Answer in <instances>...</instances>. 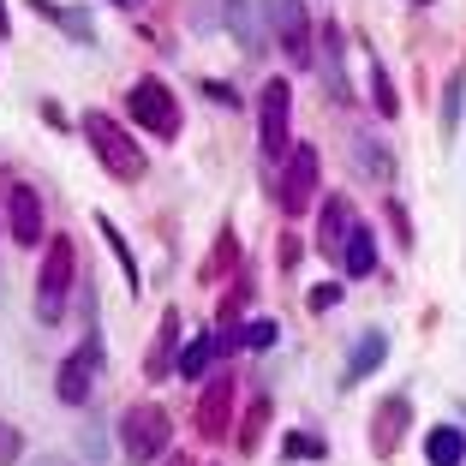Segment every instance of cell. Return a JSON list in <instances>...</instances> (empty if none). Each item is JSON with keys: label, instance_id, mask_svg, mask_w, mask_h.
Segmentation results:
<instances>
[{"label": "cell", "instance_id": "6da1fadb", "mask_svg": "<svg viewBox=\"0 0 466 466\" xmlns=\"http://www.w3.org/2000/svg\"><path fill=\"white\" fill-rule=\"evenodd\" d=\"M84 137H90V150H96V162L108 167L114 179H126V186H137V179H144V150H137L132 144V132H126L120 120H114V114H102V108H84Z\"/></svg>", "mask_w": 466, "mask_h": 466}, {"label": "cell", "instance_id": "7a4b0ae2", "mask_svg": "<svg viewBox=\"0 0 466 466\" xmlns=\"http://www.w3.org/2000/svg\"><path fill=\"white\" fill-rule=\"evenodd\" d=\"M167 449H174V419H167V407H156V400H137V407L120 412V454H126L132 466L162 461Z\"/></svg>", "mask_w": 466, "mask_h": 466}, {"label": "cell", "instance_id": "3957f363", "mask_svg": "<svg viewBox=\"0 0 466 466\" xmlns=\"http://www.w3.org/2000/svg\"><path fill=\"white\" fill-rule=\"evenodd\" d=\"M72 288H78V251H72V239H48L42 246V269H36V317L42 323L66 317Z\"/></svg>", "mask_w": 466, "mask_h": 466}, {"label": "cell", "instance_id": "277c9868", "mask_svg": "<svg viewBox=\"0 0 466 466\" xmlns=\"http://www.w3.org/2000/svg\"><path fill=\"white\" fill-rule=\"evenodd\" d=\"M258 144L269 162H288L293 150V90L281 78H269L258 90Z\"/></svg>", "mask_w": 466, "mask_h": 466}, {"label": "cell", "instance_id": "5b68a950", "mask_svg": "<svg viewBox=\"0 0 466 466\" xmlns=\"http://www.w3.org/2000/svg\"><path fill=\"white\" fill-rule=\"evenodd\" d=\"M126 108H132V120L144 126V132L156 137H179V96L167 90L156 72H144V78H132V90H126Z\"/></svg>", "mask_w": 466, "mask_h": 466}, {"label": "cell", "instance_id": "8992f818", "mask_svg": "<svg viewBox=\"0 0 466 466\" xmlns=\"http://www.w3.org/2000/svg\"><path fill=\"white\" fill-rule=\"evenodd\" d=\"M263 13H269V30L275 42H281V55L293 60V66H311V13H305V0H263Z\"/></svg>", "mask_w": 466, "mask_h": 466}, {"label": "cell", "instance_id": "52a82bcc", "mask_svg": "<svg viewBox=\"0 0 466 466\" xmlns=\"http://www.w3.org/2000/svg\"><path fill=\"white\" fill-rule=\"evenodd\" d=\"M317 198V144H293L281 162V216H305Z\"/></svg>", "mask_w": 466, "mask_h": 466}, {"label": "cell", "instance_id": "ba28073f", "mask_svg": "<svg viewBox=\"0 0 466 466\" xmlns=\"http://www.w3.org/2000/svg\"><path fill=\"white\" fill-rule=\"evenodd\" d=\"M233 400H239L233 370H221V377L204 383V395H198V437H204V442H221L233 431Z\"/></svg>", "mask_w": 466, "mask_h": 466}, {"label": "cell", "instance_id": "9c48e42d", "mask_svg": "<svg viewBox=\"0 0 466 466\" xmlns=\"http://www.w3.org/2000/svg\"><path fill=\"white\" fill-rule=\"evenodd\" d=\"M6 221H13V239L25 251L48 246V233H42V198L36 186H13V198H6Z\"/></svg>", "mask_w": 466, "mask_h": 466}, {"label": "cell", "instance_id": "30bf717a", "mask_svg": "<svg viewBox=\"0 0 466 466\" xmlns=\"http://www.w3.org/2000/svg\"><path fill=\"white\" fill-rule=\"evenodd\" d=\"M407 419H412L407 395H389L383 407H377V419H370V454H377V461H389V454L400 449V437H407Z\"/></svg>", "mask_w": 466, "mask_h": 466}, {"label": "cell", "instance_id": "8fae6325", "mask_svg": "<svg viewBox=\"0 0 466 466\" xmlns=\"http://www.w3.org/2000/svg\"><path fill=\"white\" fill-rule=\"evenodd\" d=\"M347 48H341V25H323V60H317V78H323V90H329V102H353V84H347Z\"/></svg>", "mask_w": 466, "mask_h": 466}, {"label": "cell", "instance_id": "7c38bea8", "mask_svg": "<svg viewBox=\"0 0 466 466\" xmlns=\"http://www.w3.org/2000/svg\"><path fill=\"white\" fill-rule=\"evenodd\" d=\"M96 365H102V353H90V347H78V353L66 359V365H60V377H55V395L66 400V407H84V400H90V377H96Z\"/></svg>", "mask_w": 466, "mask_h": 466}, {"label": "cell", "instance_id": "4fadbf2b", "mask_svg": "<svg viewBox=\"0 0 466 466\" xmlns=\"http://www.w3.org/2000/svg\"><path fill=\"white\" fill-rule=\"evenodd\" d=\"M359 228V216H353V198H323V216H317V246L323 251H335L341 258V246H347V233Z\"/></svg>", "mask_w": 466, "mask_h": 466}, {"label": "cell", "instance_id": "5bb4252c", "mask_svg": "<svg viewBox=\"0 0 466 466\" xmlns=\"http://www.w3.org/2000/svg\"><path fill=\"white\" fill-rule=\"evenodd\" d=\"M347 156H353V174L377 179V186H395V156H389V144H383V137H365V132H359Z\"/></svg>", "mask_w": 466, "mask_h": 466}, {"label": "cell", "instance_id": "9a60e30c", "mask_svg": "<svg viewBox=\"0 0 466 466\" xmlns=\"http://www.w3.org/2000/svg\"><path fill=\"white\" fill-rule=\"evenodd\" d=\"M383 359H389V335H383V329H365V335L353 341V359H347L341 383H347V389H353V383H365V377H370L377 365H383Z\"/></svg>", "mask_w": 466, "mask_h": 466}, {"label": "cell", "instance_id": "2e32d148", "mask_svg": "<svg viewBox=\"0 0 466 466\" xmlns=\"http://www.w3.org/2000/svg\"><path fill=\"white\" fill-rule=\"evenodd\" d=\"M179 335H186V323H179V305H167L162 311V329H156V347H150V377H167L174 370V353H179Z\"/></svg>", "mask_w": 466, "mask_h": 466}, {"label": "cell", "instance_id": "e0dca14e", "mask_svg": "<svg viewBox=\"0 0 466 466\" xmlns=\"http://www.w3.org/2000/svg\"><path fill=\"white\" fill-rule=\"evenodd\" d=\"M425 461L431 466H466V431H454V425L425 431Z\"/></svg>", "mask_w": 466, "mask_h": 466}, {"label": "cell", "instance_id": "ac0fdd59", "mask_svg": "<svg viewBox=\"0 0 466 466\" xmlns=\"http://www.w3.org/2000/svg\"><path fill=\"white\" fill-rule=\"evenodd\" d=\"M341 269H347V275H370V269H377V233H370L365 221H359V228L347 233V246H341Z\"/></svg>", "mask_w": 466, "mask_h": 466}, {"label": "cell", "instance_id": "d6986e66", "mask_svg": "<svg viewBox=\"0 0 466 466\" xmlns=\"http://www.w3.org/2000/svg\"><path fill=\"white\" fill-rule=\"evenodd\" d=\"M209 359H221V353H216V335H192V341L179 347L174 370H179V377H186V383H198V377H204V370H209Z\"/></svg>", "mask_w": 466, "mask_h": 466}, {"label": "cell", "instance_id": "ffe728a7", "mask_svg": "<svg viewBox=\"0 0 466 466\" xmlns=\"http://www.w3.org/2000/svg\"><path fill=\"white\" fill-rule=\"evenodd\" d=\"M228 30L239 36L246 55H263V30H258V18H251V0H228Z\"/></svg>", "mask_w": 466, "mask_h": 466}, {"label": "cell", "instance_id": "44dd1931", "mask_svg": "<svg viewBox=\"0 0 466 466\" xmlns=\"http://www.w3.org/2000/svg\"><path fill=\"white\" fill-rule=\"evenodd\" d=\"M370 108L383 114V120H395L400 114V96H395V84H389V72H383V60L370 55Z\"/></svg>", "mask_w": 466, "mask_h": 466}, {"label": "cell", "instance_id": "7402d4cb", "mask_svg": "<svg viewBox=\"0 0 466 466\" xmlns=\"http://www.w3.org/2000/svg\"><path fill=\"white\" fill-rule=\"evenodd\" d=\"M96 228H102V239H108L114 263H120V269H126V281H132V288H137V258H132V246H126V239H120V228H114L108 216H96Z\"/></svg>", "mask_w": 466, "mask_h": 466}, {"label": "cell", "instance_id": "603a6c76", "mask_svg": "<svg viewBox=\"0 0 466 466\" xmlns=\"http://www.w3.org/2000/svg\"><path fill=\"white\" fill-rule=\"evenodd\" d=\"M281 454H288V461H329V442L311 437V431H293V437L281 442Z\"/></svg>", "mask_w": 466, "mask_h": 466}, {"label": "cell", "instance_id": "cb8c5ba5", "mask_svg": "<svg viewBox=\"0 0 466 466\" xmlns=\"http://www.w3.org/2000/svg\"><path fill=\"white\" fill-rule=\"evenodd\" d=\"M461 96H466V72H454L449 90H442V132L454 137V126H461Z\"/></svg>", "mask_w": 466, "mask_h": 466}, {"label": "cell", "instance_id": "d4e9b609", "mask_svg": "<svg viewBox=\"0 0 466 466\" xmlns=\"http://www.w3.org/2000/svg\"><path fill=\"white\" fill-rule=\"evenodd\" d=\"M263 425H269V400H258V407L246 412V425H239V449H246V454L263 442Z\"/></svg>", "mask_w": 466, "mask_h": 466}, {"label": "cell", "instance_id": "484cf974", "mask_svg": "<svg viewBox=\"0 0 466 466\" xmlns=\"http://www.w3.org/2000/svg\"><path fill=\"white\" fill-rule=\"evenodd\" d=\"M389 228H395V246H419V239H412V221H407V204H395V198H389Z\"/></svg>", "mask_w": 466, "mask_h": 466}, {"label": "cell", "instance_id": "4316f807", "mask_svg": "<svg viewBox=\"0 0 466 466\" xmlns=\"http://www.w3.org/2000/svg\"><path fill=\"white\" fill-rule=\"evenodd\" d=\"M13 461H25V437L0 419V466H13Z\"/></svg>", "mask_w": 466, "mask_h": 466}, {"label": "cell", "instance_id": "83f0119b", "mask_svg": "<svg viewBox=\"0 0 466 466\" xmlns=\"http://www.w3.org/2000/svg\"><path fill=\"white\" fill-rule=\"evenodd\" d=\"M275 335H281V323H275V317H258V323L246 329V347H258V353H263V347H275Z\"/></svg>", "mask_w": 466, "mask_h": 466}, {"label": "cell", "instance_id": "f1b7e54d", "mask_svg": "<svg viewBox=\"0 0 466 466\" xmlns=\"http://www.w3.org/2000/svg\"><path fill=\"white\" fill-rule=\"evenodd\" d=\"M204 96L221 102V108H239V90H233V84H221V78H204Z\"/></svg>", "mask_w": 466, "mask_h": 466}, {"label": "cell", "instance_id": "f546056e", "mask_svg": "<svg viewBox=\"0 0 466 466\" xmlns=\"http://www.w3.org/2000/svg\"><path fill=\"white\" fill-rule=\"evenodd\" d=\"M305 305H311V311H329V305H341V288H335V281H323V288L305 293Z\"/></svg>", "mask_w": 466, "mask_h": 466}, {"label": "cell", "instance_id": "4dcf8cb0", "mask_svg": "<svg viewBox=\"0 0 466 466\" xmlns=\"http://www.w3.org/2000/svg\"><path fill=\"white\" fill-rule=\"evenodd\" d=\"M0 36H13V13H6V0H0Z\"/></svg>", "mask_w": 466, "mask_h": 466}, {"label": "cell", "instance_id": "1f68e13d", "mask_svg": "<svg viewBox=\"0 0 466 466\" xmlns=\"http://www.w3.org/2000/svg\"><path fill=\"white\" fill-rule=\"evenodd\" d=\"M114 6H126V13H137V6H144V0H114Z\"/></svg>", "mask_w": 466, "mask_h": 466}, {"label": "cell", "instance_id": "d6a6232c", "mask_svg": "<svg viewBox=\"0 0 466 466\" xmlns=\"http://www.w3.org/2000/svg\"><path fill=\"white\" fill-rule=\"evenodd\" d=\"M167 466H192V461H186V454H167Z\"/></svg>", "mask_w": 466, "mask_h": 466}, {"label": "cell", "instance_id": "836d02e7", "mask_svg": "<svg viewBox=\"0 0 466 466\" xmlns=\"http://www.w3.org/2000/svg\"><path fill=\"white\" fill-rule=\"evenodd\" d=\"M36 466H66V461H36Z\"/></svg>", "mask_w": 466, "mask_h": 466}, {"label": "cell", "instance_id": "e575fe53", "mask_svg": "<svg viewBox=\"0 0 466 466\" xmlns=\"http://www.w3.org/2000/svg\"><path fill=\"white\" fill-rule=\"evenodd\" d=\"M412 6H431V0H412Z\"/></svg>", "mask_w": 466, "mask_h": 466}]
</instances>
